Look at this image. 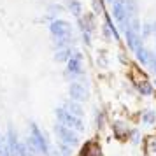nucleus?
Wrapping results in <instances>:
<instances>
[{
	"label": "nucleus",
	"mask_w": 156,
	"mask_h": 156,
	"mask_svg": "<svg viewBox=\"0 0 156 156\" xmlns=\"http://www.w3.org/2000/svg\"><path fill=\"white\" fill-rule=\"evenodd\" d=\"M56 118H58V121H60L62 125L72 128V130H76V132H83V130H84V125H83L81 118L70 114L65 107L63 109H56Z\"/></svg>",
	"instance_id": "obj_1"
},
{
	"label": "nucleus",
	"mask_w": 156,
	"mask_h": 156,
	"mask_svg": "<svg viewBox=\"0 0 156 156\" xmlns=\"http://www.w3.org/2000/svg\"><path fill=\"white\" fill-rule=\"evenodd\" d=\"M56 135L62 139V142H65V144H69V146H77L79 144V135L72 130V128H69V126H65V125H58L56 128Z\"/></svg>",
	"instance_id": "obj_2"
},
{
	"label": "nucleus",
	"mask_w": 156,
	"mask_h": 156,
	"mask_svg": "<svg viewBox=\"0 0 156 156\" xmlns=\"http://www.w3.org/2000/svg\"><path fill=\"white\" fill-rule=\"evenodd\" d=\"M72 27L70 23L63 21V20H58V21L51 23V34L55 39H65V37H70Z\"/></svg>",
	"instance_id": "obj_3"
},
{
	"label": "nucleus",
	"mask_w": 156,
	"mask_h": 156,
	"mask_svg": "<svg viewBox=\"0 0 156 156\" xmlns=\"http://www.w3.org/2000/svg\"><path fill=\"white\" fill-rule=\"evenodd\" d=\"M30 140L35 144V147L39 149V151H42V153H49L48 140H46V137L41 133V130L37 128V125H32V137H30Z\"/></svg>",
	"instance_id": "obj_4"
},
{
	"label": "nucleus",
	"mask_w": 156,
	"mask_h": 156,
	"mask_svg": "<svg viewBox=\"0 0 156 156\" xmlns=\"http://www.w3.org/2000/svg\"><path fill=\"white\" fill-rule=\"evenodd\" d=\"M7 153L9 156H20V142H18V137H16L12 126H9L7 133Z\"/></svg>",
	"instance_id": "obj_5"
},
{
	"label": "nucleus",
	"mask_w": 156,
	"mask_h": 156,
	"mask_svg": "<svg viewBox=\"0 0 156 156\" xmlns=\"http://www.w3.org/2000/svg\"><path fill=\"white\" fill-rule=\"evenodd\" d=\"M81 65H83V56L81 53H74L69 58V70L72 76H81Z\"/></svg>",
	"instance_id": "obj_6"
},
{
	"label": "nucleus",
	"mask_w": 156,
	"mask_h": 156,
	"mask_svg": "<svg viewBox=\"0 0 156 156\" xmlns=\"http://www.w3.org/2000/svg\"><path fill=\"white\" fill-rule=\"evenodd\" d=\"M69 93H70L72 100H76V102H83L86 98V90L81 84H72Z\"/></svg>",
	"instance_id": "obj_7"
},
{
	"label": "nucleus",
	"mask_w": 156,
	"mask_h": 156,
	"mask_svg": "<svg viewBox=\"0 0 156 156\" xmlns=\"http://www.w3.org/2000/svg\"><path fill=\"white\" fill-rule=\"evenodd\" d=\"M114 16H116V20H118L119 23L125 25L126 11H125V5H123V2H121V0H116V2H114Z\"/></svg>",
	"instance_id": "obj_8"
},
{
	"label": "nucleus",
	"mask_w": 156,
	"mask_h": 156,
	"mask_svg": "<svg viewBox=\"0 0 156 156\" xmlns=\"http://www.w3.org/2000/svg\"><path fill=\"white\" fill-rule=\"evenodd\" d=\"M65 109L69 111L70 114H74V116H77V118H81L83 114H84V111H83V107L79 105L77 102H65Z\"/></svg>",
	"instance_id": "obj_9"
},
{
	"label": "nucleus",
	"mask_w": 156,
	"mask_h": 156,
	"mask_svg": "<svg viewBox=\"0 0 156 156\" xmlns=\"http://www.w3.org/2000/svg\"><path fill=\"white\" fill-rule=\"evenodd\" d=\"M83 156H102V151H100V147L95 142H90L86 146V149L83 151Z\"/></svg>",
	"instance_id": "obj_10"
},
{
	"label": "nucleus",
	"mask_w": 156,
	"mask_h": 156,
	"mask_svg": "<svg viewBox=\"0 0 156 156\" xmlns=\"http://www.w3.org/2000/svg\"><path fill=\"white\" fill-rule=\"evenodd\" d=\"M135 53H137V60H139L140 63H149V58L151 56H149V53L144 49V48H137Z\"/></svg>",
	"instance_id": "obj_11"
},
{
	"label": "nucleus",
	"mask_w": 156,
	"mask_h": 156,
	"mask_svg": "<svg viewBox=\"0 0 156 156\" xmlns=\"http://www.w3.org/2000/svg\"><path fill=\"white\" fill-rule=\"evenodd\" d=\"M114 133L118 135V137H125V135L128 133L126 125H125V123H121V121H116V123H114Z\"/></svg>",
	"instance_id": "obj_12"
},
{
	"label": "nucleus",
	"mask_w": 156,
	"mask_h": 156,
	"mask_svg": "<svg viewBox=\"0 0 156 156\" xmlns=\"http://www.w3.org/2000/svg\"><path fill=\"white\" fill-rule=\"evenodd\" d=\"M137 88H139V91H140L142 95H153V86L149 84V83H146V81L139 83V84H137Z\"/></svg>",
	"instance_id": "obj_13"
},
{
	"label": "nucleus",
	"mask_w": 156,
	"mask_h": 156,
	"mask_svg": "<svg viewBox=\"0 0 156 156\" xmlns=\"http://www.w3.org/2000/svg\"><path fill=\"white\" fill-rule=\"evenodd\" d=\"M55 58H56V62H67V60L70 58V51H69V49L58 51L56 55H55Z\"/></svg>",
	"instance_id": "obj_14"
},
{
	"label": "nucleus",
	"mask_w": 156,
	"mask_h": 156,
	"mask_svg": "<svg viewBox=\"0 0 156 156\" xmlns=\"http://www.w3.org/2000/svg\"><path fill=\"white\" fill-rule=\"evenodd\" d=\"M144 123H147V125H151V123H154V119H156V114L153 112V111H147V112L144 114Z\"/></svg>",
	"instance_id": "obj_15"
},
{
	"label": "nucleus",
	"mask_w": 156,
	"mask_h": 156,
	"mask_svg": "<svg viewBox=\"0 0 156 156\" xmlns=\"http://www.w3.org/2000/svg\"><path fill=\"white\" fill-rule=\"evenodd\" d=\"M70 11H72L76 16L81 14V4H79L77 0H72V2H70Z\"/></svg>",
	"instance_id": "obj_16"
},
{
	"label": "nucleus",
	"mask_w": 156,
	"mask_h": 156,
	"mask_svg": "<svg viewBox=\"0 0 156 156\" xmlns=\"http://www.w3.org/2000/svg\"><path fill=\"white\" fill-rule=\"evenodd\" d=\"M60 149H62V153H63L65 156H69V154L72 153V146L65 144V142H62V144H60Z\"/></svg>",
	"instance_id": "obj_17"
},
{
	"label": "nucleus",
	"mask_w": 156,
	"mask_h": 156,
	"mask_svg": "<svg viewBox=\"0 0 156 156\" xmlns=\"http://www.w3.org/2000/svg\"><path fill=\"white\" fill-rule=\"evenodd\" d=\"M147 149L151 153H156V137H151L147 140Z\"/></svg>",
	"instance_id": "obj_18"
},
{
	"label": "nucleus",
	"mask_w": 156,
	"mask_h": 156,
	"mask_svg": "<svg viewBox=\"0 0 156 156\" xmlns=\"http://www.w3.org/2000/svg\"><path fill=\"white\" fill-rule=\"evenodd\" d=\"M151 32H153V25H144V30H142V37L146 39V37L151 35Z\"/></svg>",
	"instance_id": "obj_19"
},
{
	"label": "nucleus",
	"mask_w": 156,
	"mask_h": 156,
	"mask_svg": "<svg viewBox=\"0 0 156 156\" xmlns=\"http://www.w3.org/2000/svg\"><path fill=\"white\" fill-rule=\"evenodd\" d=\"M0 156H9L7 146H2V140H0Z\"/></svg>",
	"instance_id": "obj_20"
},
{
	"label": "nucleus",
	"mask_w": 156,
	"mask_h": 156,
	"mask_svg": "<svg viewBox=\"0 0 156 156\" xmlns=\"http://www.w3.org/2000/svg\"><path fill=\"white\" fill-rule=\"evenodd\" d=\"M97 123H98V126H102V125H104V118H102V114L97 118Z\"/></svg>",
	"instance_id": "obj_21"
},
{
	"label": "nucleus",
	"mask_w": 156,
	"mask_h": 156,
	"mask_svg": "<svg viewBox=\"0 0 156 156\" xmlns=\"http://www.w3.org/2000/svg\"><path fill=\"white\" fill-rule=\"evenodd\" d=\"M153 30H154V34H156V23H154V25H153Z\"/></svg>",
	"instance_id": "obj_22"
}]
</instances>
